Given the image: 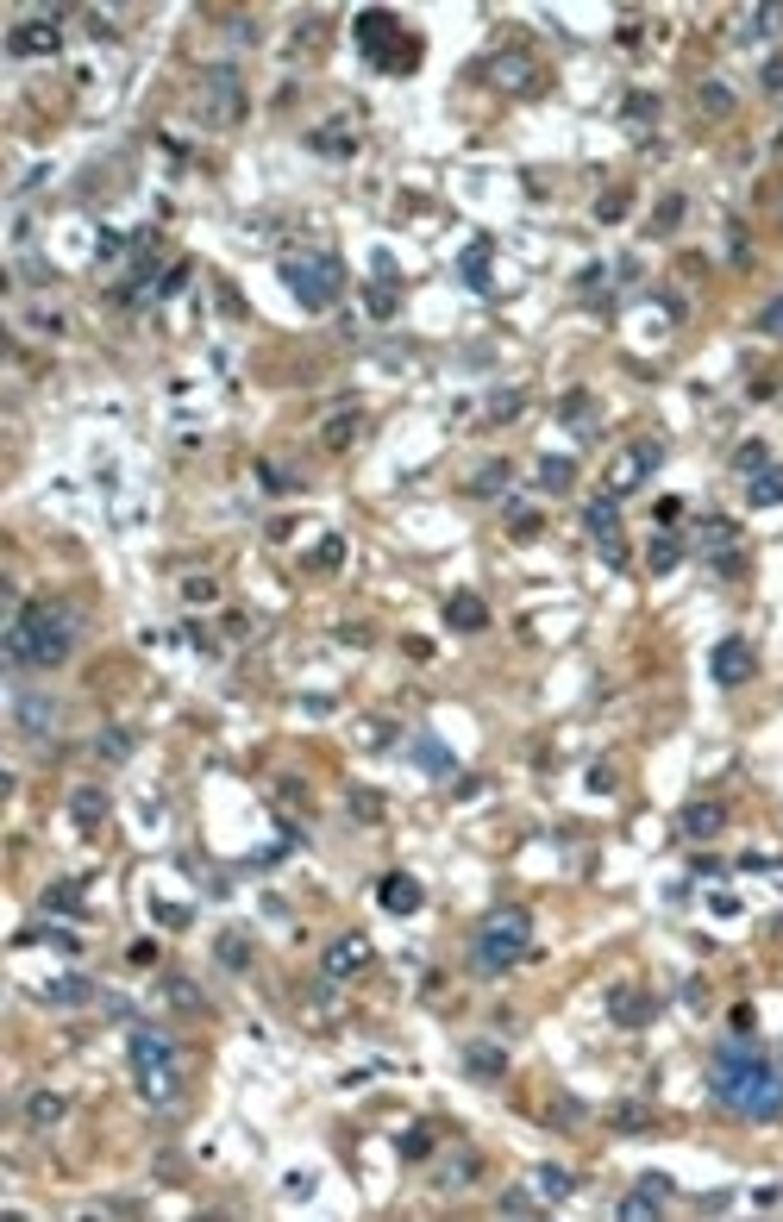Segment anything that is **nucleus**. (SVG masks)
Returning a JSON list of instances; mask_svg holds the SVG:
<instances>
[{
  "mask_svg": "<svg viewBox=\"0 0 783 1222\" xmlns=\"http://www.w3.org/2000/svg\"><path fill=\"white\" fill-rule=\"evenodd\" d=\"M57 1116H63L57 1097H32V1122H57Z\"/></svg>",
  "mask_w": 783,
  "mask_h": 1222,
  "instance_id": "obj_19",
  "label": "nucleus"
},
{
  "mask_svg": "<svg viewBox=\"0 0 783 1222\" xmlns=\"http://www.w3.org/2000/svg\"><path fill=\"white\" fill-rule=\"evenodd\" d=\"M765 82H771V88H783V57H777L771 69H765Z\"/></svg>",
  "mask_w": 783,
  "mask_h": 1222,
  "instance_id": "obj_23",
  "label": "nucleus"
},
{
  "mask_svg": "<svg viewBox=\"0 0 783 1222\" xmlns=\"http://www.w3.org/2000/svg\"><path fill=\"white\" fill-rule=\"evenodd\" d=\"M589 533H596L602 552L621 564V521H614V502H596V508H589Z\"/></svg>",
  "mask_w": 783,
  "mask_h": 1222,
  "instance_id": "obj_11",
  "label": "nucleus"
},
{
  "mask_svg": "<svg viewBox=\"0 0 783 1222\" xmlns=\"http://www.w3.org/2000/svg\"><path fill=\"white\" fill-rule=\"evenodd\" d=\"M708 1085H715V1097L746 1122H777L783 1116V1072L752 1047H721L715 1066H708Z\"/></svg>",
  "mask_w": 783,
  "mask_h": 1222,
  "instance_id": "obj_1",
  "label": "nucleus"
},
{
  "mask_svg": "<svg viewBox=\"0 0 783 1222\" xmlns=\"http://www.w3.org/2000/svg\"><path fill=\"white\" fill-rule=\"evenodd\" d=\"M63 44V32H57V19H26V26H13V38H7V51L13 57H51Z\"/></svg>",
  "mask_w": 783,
  "mask_h": 1222,
  "instance_id": "obj_6",
  "label": "nucleus"
},
{
  "mask_svg": "<svg viewBox=\"0 0 783 1222\" xmlns=\"http://www.w3.org/2000/svg\"><path fill=\"white\" fill-rule=\"evenodd\" d=\"M364 966H370V940H364V934L332 940V953H326V978H351V972H364Z\"/></svg>",
  "mask_w": 783,
  "mask_h": 1222,
  "instance_id": "obj_8",
  "label": "nucleus"
},
{
  "mask_svg": "<svg viewBox=\"0 0 783 1222\" xmlns=\"http://www.w3.org/2000/svg\"><path fill=\"white\" fill-rule=\"evenodd\" d=\"M383 909H395V915H414V909H420V884H414L408 872L383 878Z\"/></svg>",
  "mask_w": 783,
  "mask_h": 1222,
  "instance_id": "obj_12",
  "label": "nucleus"
},
{
  "mask_svg": "<svg viewBox=\"0 0 783 1222\" xmlns=\"http://www.w3.org/2000/svg\"><path fill=\"white\" fill-rule=\"evenodd\" d=\"M758 333H771V339H783V301H771V308L758 314Z\"/></svg>",
  "mask_w": 783,
  "mask_h": 1222,
  "instance_id": "obj_18",
  "label": "nucleus"
},
{
  "mask_svg": "<svg viewBox=\"0 0 783 1222\" xmlns=\"http://www.w3.org/2000/svg\"><path fill=\"white\" fill-rule=\"evenodd\" d=\"M13 709H19V727H26V734H51V727H57V702L51 696H26V690H19Z\"/></svg>",
  "mask_w": 783,
  "mask_h": 1222,
  "instance_id": "obj_10",
  "label": "nucleus"
},
{
  "mask_svg": "<svg viewBox=\"0 0 783 1222\" xmlns=\"http://www.w3.org/2000/svg\"><path fill=\"white\" fill-rule=\"evenodd\" d=\"M358 44H364L370 57H401V51H395V44H401V32H395V19H389L383 7H370V13L358 19Z\"/></svg>",
  "mask_w": 783,
  "mask_h": 1222,
  "instance_id": "obj_7",
  "label": "nucleus"
},
{
  "mask_svg": "<svg viewBox=\"0 0 783 1222\" xmlns=\"http://www.w3.org/2000/svg\"><path fill=\"white\" fill-rule=\"evenodd\" d=\"M752 502H783V470H752Z\"/></svg>",
  "mask_w": 783,
  "mask_h": 1222,
  "instance_id": "obj_15",
  "label": "nucleus"
},
{
  "mask_svg": "<svg viewBox=\"0 0 783 1222\" xmlns=\"http://www.w3.org/2000/svg\"><path fill=\"white\" fill-rule=\"evenodd\" d=\"M677 220H683V201H677V195H671V201H664V207H658V232H671V226H677Z\"/></svg>",
  "mask_w": 783,
  "mask_h": 1222,
  "instance_id": "obj_20",
  "label": "nucleus"
},
{
  "mask_svg": "<svg viewBox=\"0 0 783 1222\" xmlns=\"http://www.w3.org/2000/svg\"><path fill=\"white\" fill-rule=\"evenodd\" d=\"M76 809H82V821H94V809H107V803H101L94 790H82V796H76Z\"/></svg>",
  "mask_w": 783,
  "mask_h": 1222,
  "instance_id": "obj_22",
  "label": "nucleus"
},
{
  "mask_svg": "<svg viewBox=\"0 0 783 1222\" xmlns=\"http://www.w3.org/2000/svg\"><path fill=\"white\" fill-rule=\"evenodd\" d=\"M746 677H752V646L746 640H721L715 646V684L733 690V684H746Z\"/></svg>",
  "mask_w": 783,
  "mask_h": 1222,
  "instance_id": "obj_9",
  "label": "nucleus"
},
{
  "mask_svg": "<svg viewBox=\"0 0 783 1222\" xmlns=\"http://www.w3.org/2000/svg\"><path fill=\"white\" fill-rule=\"evenodd\" d=\"M69 646H76V621H69V608H57V602H38L26 615H13L7 640H0L13 671H51V665L69 658Z\"/></svg>",
  "mask_w": 783,
  "mask_h": 1222,
  "instance_id": "obj_2",
  "label": "nucleus"
},
{
  "mask_svg": "<svg viewBox=\"0 0 783 1222\" xmlns=\"http://www.w3.org/2000/svg\"><path fill=\"white\" fill-rule=\"evenodd\" d=\"M527 940H533V915H527V909L489 915V922L477 928V966H483V972H508L514 959L527 953Z\"/></svg>",
  "mask_w": 783,
  "mask_h": 1222,
  "instance_id": "obj_3",
  "label": "nucleus"
},
{
  "mask_svg": "<svg viewBox=\"0 0 783 1222\" xmlns=\"http://www.w3.org/2000/svg\"><path fill=\"white\" fill-rule=\"evenodd\" d=\"M683 834H696V840H708V834H721V809H715V803H696L690 815H683Z\"/></svg>",
  "mask_w": 783,
  "mask_h": 1222,
  "instance_id": "obj_13",
  "label": "nucleus"
},
{
  "mask_svg": "<svg viewBox=\"0 0 783 1222\" xmlns=\"http://www.w3.org/2000/svg\"><path fill=\"white\" fill-rule=\"evenodd\" d=\"M470 1072L495 1078V1072H502V1053H495V1047H470Z\"/></svg>",
  "mask_w": 783,
  "mask_h": 1222,
  "instance_id": "obj_17",
  "label": "nucleus"
},
{
  "mask_svg": "<svg viewBox=\"0 0 783 1222\" xmlns=\"http://www.w3.org/2000/svg\"><path fill=\"white\" fill-rule=\"evenodd\" d=\"M445 615H452V627H464V633H477V627L489 621L477 596H452V608H445Z\"/></svg>",
  "mask_w": 783,
  "mask_h": 1222,
  "instance_id": "obj_14",
  "label": "nucleus"
},
{
  "mask_svg": "<svg viewBox=\"0 0 783 1222\" xmlns=\"http://www.w3.org/2000/svg\"><path fill=\"white\" fill-rule=\"evenodd\" d=\"M282 282L295 289V301L301 308H332L339 301V289H345V264L339 257H295V264H282Z\"/></svg>",
  "mask_w": 783,
  "mask_h": 1222,
  "instance_id": "obj_5",
  "label": "nucleus"
},
{
  "mask_svg": "<svg viewBox=\"0 0 783 1222\" xmlns=\"http://www.w3.org/2000/svg\"><path fill=\"white\" fill-rule=\"evenodd\" d=\"M539 483H545V489H564V483H571V464H564V458H545V464H539Z\"/></svg>",
  "mask_w": 783,
  "mask_h": 1222,
  "instance_id": "obj_16",
  "label": "nucleus"
},
{
  "mask_svg": "<svg viewBox=\"0 0 783 1222\" xmlns=\"http://www.w3.org/2000/svg\"><path fill=\"white\" fill-rule=\"evenodd\" d=\"M539 1185L558 1197V1191H571V1172H539Z\"/></svg>",
  "mask_w": 783,
  "mask_h": 1222,
  "instance_id": "obj_21",
  "label": "nucleus"
},
{
  "mask_svg": "<svg viewBox=\"0 0 783 1222\" xmlns=\"http://www.w3.org/2000/svg\"><path fill=\"white\" fill-rule=\"evenodd\" d=\"M132 1072H138V1091L151 1103H170L176 1097V1047L163 1041L157 1028H138L132 1034Z\"/></svg>",
  "mask_w": 783,
  "mask_h": 1222,
  "instance_id": "obj_4",
  "label": "nucleus"
}]
</instances>
